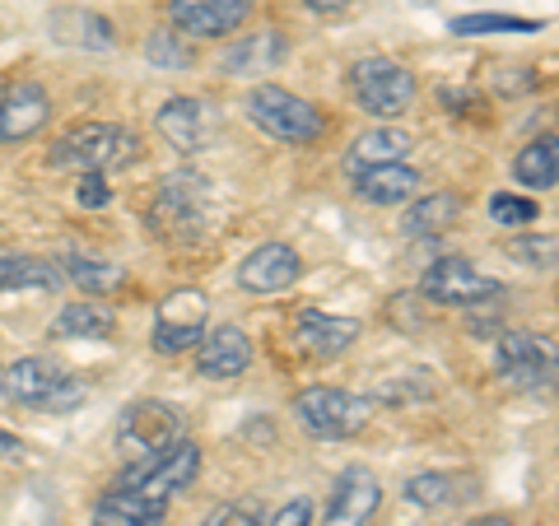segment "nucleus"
Here are the masks:
<instances>
[{"label":"nucleus","mask_w":559,"mask_h":526,"mask_svg":"<svg viewBox=\"0 0 559 526\" xmlns=\"http://www.w3.org/2000/svg\"><path fill=\"white\" fill-rule=\"evenodd\" d=\"M140 159V135L131 127H117V121H84V127L66 131L57 145H51L47 164L61 172H117L131 168Z\"/></svg>","instance_id":"f257e3e1"},{"label":"nucleus","mask_w":559,"mask_h":526,"mask_svg":"<svg viewBox=\"0 0 559 526\" xmlns=\"http://www.w3.org/2000/svg\"><path fill=\"white\" fill-rule=\"evenodd\" d=\"M248 117L257 131H266L271 140H285V145H308V140H318L326 131V112L318 103L280 89V84H257L248 94Z\"/></svg>","instance_id":"f03ea898"},{"label":"nucleus","mask_w":559,"mask_h":526,"mask_svg":"<svg viewBox=\"0 0 559 526\" xmlns=\"http://www.w3.org/2000/svg\"><path fill=\"white\" fill-rule=\"evenodd\" d=\"M0 387H5V396L14 401V406H28V410H57L61 415V410L84 401V382L70 378L57 359H43V355L20 359L5 373Z\"/></svg>","instance_id":"7ed1b4c3"},{"label":"nucleus","mask_w":559,"mask_h":526,"mask_svg":"<svg viewBox=\"0 0 559 526\" xmlns=\"http://www.w3.org/2000/svg\"><path fill=\"white\" fill-rule=\"evenodd\" d=\"M201 476V447L197 443H173L168 452H154V457H135L127 470L117 476L112 489H131V494H145V499H164L187 489L191 480Z\"/></svg>","instance_id":"20e7f679"},{"label":"nucleus","mask_w":559,"mask_h":526,"mask_svg":"<svg viewBox=\"0 0 559 526\" xmlns=\"http://www.w3.org/2000/svg\"><path fill=\"white\" fill-rule=\"evenodd\" d=\"M349 94L369 117H401L415 103V75L392 57H364L349 70Z\"/></svg>","instance_id":"39448f33"},{"label":"nucleus","mask_w":559,"mask_h":526,"mask_svg":"<svg viewBox=\"0 0 559 526\" xmlns=\"http://www.w3.org/2000/svg\"><path fill=\"white\" fill-rule=\"evenodd\" d=\"M294 415H299V425L318 438H355L364 425H369L373 406L355 392H341V387H304L294 396Z\"/></svg>","instance_id":"423d86ee"},{"label":"nucleus","mask_w":559,"mask_h":526,"mask_svg":"<svg viewBox=\"0 0 559 526\" xmlns=\"http://www.w3.org/2000/svg\"><path fill=\"white\" fill-rule=\"evenodd\" d=\"M173 443H182V415L168 406V401H135V406L121 410L117 425V447L127 457H154V452H168Z\"/></svg>","instance_id":"0eeeda50"},{"label":"nucleus","mask_w":559,"mask_h":526,"mask_svg":"<svg viewBox=\"0 0 559 526\" xmlns=\"http://www.w3.org/2000/svg\"><path fill=\"white\" fill-rule=\"evenodd\" d=\"M419 294H425L429 303H443V308H476L485 298H499L503 285L495 275H485L480 266H471L466 256H443L425 271Z\"/></svg>","instance_id":"6e6552de"},{"label":"nucleus","mask_w":559,"mask_h":526,"mask_svg":"<svg viewBox=\"0 0 559 526\" xmlns=\"http://www.w3.org/2000/svg\"><path fill=\"white\" fill-rule=\"evenodd\" d=\"M205 205H210V182L201 172H173V178H164L159 196H154L150 224L159 234H187L191 238L205 219Z\"/></svg>","instance_id":"1a4fd4ad"},{"label":"nucleus","mask_w":559,"mask_h":526,"mask_svg":"<svg viewBox=\"0 0 559 526\" xmlns=\"http://www.w3.org/2000/svg\"><path fill=\"white\" fill-rule=\"evenodd\" d=\"M210 322V298L201 289H178L159 303V318H154V349L159 355H182L205 336Z\"/></svg>","instance_id":"9d476101"},{"label":"nucleus","mask_w":559,"mask_h":526,"mask_svg":"<svg viewBox=\"0 0 559 526\" xmlns=\"http://www.w3.org/2000/svg\"><path fill=\"white\" fill-rule=\"evenodd\" d=\"M257 0H168V24L187 38H229L252 20Z\"/></svg>","instance_id":"9b49d317"},{"label":"nucleus","mask_w":559,"mask_h":526,"mask_svg":"<svg viewBox=\"0 0 559 526\" xmlns=\"http://www.w3.org/2000/svg\"><path fill=\"white\" fill-rule=\"evenodd\" d=\"M495 363H499V378H509L513 387L540 392L555 382V355L536 336H527V331H503Z\"/></svg>","instance_id":"f8f14e48"},{"label":"nucleus","mask_w":559,"mask_h":526,"mask_svg":"<svg viewBox=\"0 0 559 526\" xmlns=\"http://www.w3.org/2000/svg\"><path fill=\"white\" fill-rule=\"evenodd\" d=\"M51 121V98L38 80H14L0 89V145L38 135Z\"/></svg>","instance_id":"ddd939ff"},{"label":"nucleus","mask_w":559,"mask_h":526,"mask_svg":"<svg viewBox=\"0 0 559 526\" xmlns=\"http://www.w3.org/2000/svg\"><path fill=\"white\" fill-rule=\"evenodd\" d=\"M382 503V485L369 466H349L331 489V503L322 513V526H369V517Z\"/></svg>","instance_id":"4468645a"},{"label":"nucleus","mask_w":559,"mask_h":526,"mask_svg":"<svg viewBox=\"0 0 559 526\" xmlns=\"http://www.w3.org/2000/svg\"><path fill=\"white\" fill-rule=\"evenodd\" d=\"M299 275H304V256L294 252L289 242H261L257 252L242 256L238 285L248 294H280V289H289Z\"/></svg>","instance_id":"2eb2a0df"},{"label":"nucleus","mask_w":559,"mask_h":526,"mask_svg":"<svg viewBox=\"0 0 559 526\" xmlns=\"http://www.w3.org/2000/svg\"><path fill=\"white\" fill-rule=\"evenodd\" d=\"M201 355H197V373L201 378H215V382H229L242 378L252 368V336L242 326H215L210 336H201Z\"/></svg>","instance_id":"dca6fc26"},{"label":"nucleus","mask_w":559,"mask_h":526,"mask_svg":"<svg viewBox=\"0 0 559 526\" xmlns=\"http://www.w3.org/2000/svg\"><path fill=\"white\" fill-rule=\"evenodd\" d=\"M159 131L178 154H197L215 135V108L201 98H168L159 108Z\"/></svg>","instance_id":"f3484780"},{"label":"nucleus","mask_w":559,"mask_h":526,"mask_svg":"<svg viewBox=\"0 0 559 526\" xmlns=\"http://www.w3.org/2000/svg\"><path fill=\"white\" fill-rule=\"evenodd\" d=\"M294 340H299L304 355L336 359L359 340V322L355 318H331V312H304L299 326H294Z\"/></svg>","instance_id":"a211bd4d"},{"label":"nucleus","mask_w":559,"mask_h":526,"mask_svg":"<svg viewBox=\"0 0 559 526\" xmlns=\"http://www.w3.org/2000/svg\"><path fill=\"white\" fill-rule=\"evenodd\" d=\"M411 131L401 127H378V131H364L355 145H349L345 154V168L349 172H369V168H388V164H406L411 154Z\"/></svg>","instance_id":"6ab92c4d"},{"label":"nucleus","mask_w":559,"mask_h":526,"mask_svg":"<svg viewBox=\"0 0 559 526\" xmlns=\"http://www.w3.org/2000/svg\"><path fill=\"white\" fill-rule=\"evenodd\" d=\"M419 191V172L411 164H388V168H369L355 172V196L369 205H406Z\"/></svg>","instance_id":"aec40b11"},{"label":"nucleus","mask_w":559,"mask_h":526,"mask_svg":"<svg viewBox=\"0 0 559 526\" xmlns=\"http://www.w3.org/2000/svg\"><path fill=\"white\" fill-rule=\"evenodd\" d=\"M168 513L164 499H145L131 489H108L94 507V526H159Z\"/></svg>","instance_id":"412c9836"},{"label":"nucleus","mask_w":559,"mask_h":526,"mask_svg":"<svg viewBox=\"0 0 559 526\" xmlns=\"http://www.w3.org/2000/svg\"><path fill=\"white\" fill-rule=\"evenodd\" d=\"M285 57H289V43L280 38V33H252V38L229 47L224 70H229V75H266V70H275Z\"/></svg>","instance_id":"4be33fe9"},{"label":"nucleus","mask_w":559,"mask_h":526,"mask_svg":"<svg viewBox=\"0 0 559 526\" xmlns=\"http://www.w3.org/2000/svg\"><path fill=\"white\" fill-rule=\"evenodd\" d=\"M112 331H117V318L98 298L94 303H66L61 318L51 322V336H61V340H108Z\"/></svg>","instance_id":"5701e85b"},{"label":"nucleus","mask_w":559,"mask_h":526,"mask_svg":"<svg viewBox=\"0 0 559 526\" xmlns=\"http://www.w3.org/2000/svg\"><path fill=\"white\" fill-rule=\"evenodd\" d=\"M457 219H462V196H457V191H429V196H419V201L406 210L401 229H406L411 238H425V234L452 229Z\"/></svg>","instance_id":"b1692460"},{"label":"nucleus","mask_w":559,"mask_h":526,"mask_svg":"<svg viewBox=\"0 0 559 526\" xmlns=\"http://www.w3.org/2000/svg\"><path fill=\"white\" fill-rule=\"evenodd\" d=\"M57 285H61V271L51 266V261L0 252V294H20V289H57Z\"/></svg>","instance_id":"393cba45"},{"label":"nucleus","mask_w":559,"mask_h":526,"mask_svg":"<svg viewBox=\"0 0 559 526\" xmlns=\"http://www.w3.org/2000/svg\"><path fill=\"white\" fill-rule=\"evenodd\" d=\"M513 172H518V182H522V187H532V191H550V187L559 182V140H555V135L532 140V145L518 154Z\"/></svg>","instance_id":"a878e982"},{"label":"nucleus","mask_w":559,"mask_h":526,"mask_svg":"<svg viewBox=\"0 0 559 526\" xmlns=\"http://www.w3.org/2000/svg\"><path fill=\"white\" fill-rule=\"evenodd\" d=\"M66 275L94 298H108L127 285V271L112 266V261H98V256H66Z\"/></svg>","instance_id":"bb28decb"},{"label":"nucleus","mask_w":559,"mask_h":526,"mask_svg":"<svg viewBox=\"0 0 559 526\" xmlns=\"http://www.w3.org/2000/svg\"><path fill=\"white\" fill-rule=\"evenodd\" d=\"M555 252H559L555 234H532V238L509 242V256L522 261V266H532V271H555Z\"/></svg>","instance_id":"cd10ccee"},{"label":"nucleus","mask_w":559,"mask_h":526,"mask_svg":"<svg viewBox=\"0 0 559 526\" xmlns=\"http://www.w3.org/2000/svg\"><path fill=\"white\" fill-rule=\"evenodd\" d=\"M536 20H513V14H462L452 20V33H536Z\"/></svg>","instance_id":"c85d7f7f"},{"label":"nucleus","mask_w":559,"mask_h":526,"mask_svg":"<svg viewBox=\"0 0 559 526\" xmlns=\"http://www.w3.org/2000/svg\"><path fill=\"white\" fill-rule=\"evenodd\" d=\"M489 215H495V224H503V229H527V224H536L540 205L513 196V191H499V196L489 201Z\"/></svg>","instance_id":"c756f323"},{"label":"nucleus","mask_w":559,"mask_h":526,"mask_svg":"<svg viewBox=\"0 0 559 526\" xmlns=\"http://www.w3.org/2000/svg\"><path fill=\"white\" fill-rule=\"evenodd\" d=\"M406 494L419 507H448L452 499H457V494H452V476H415L406 485Z\"/></svg>","instance_id":"7c9ffc66"},{"label":"nucleus","mask_w":559,"mask_h":526,"mask_svg":"<svg viewBox=\"0 0 559 526\" xmlns=\"http://www.w3.org/2000/svg\"><path fill=\"white\" fill-rule=\"evenodd\" d=\"M201 526H266V513H261L257 499H238V503H224L215 507Z\"/></svg>","instance_id":"2f4dec72"},{"label":"nucleus","mask_w":559,"mask_h":526,"mask_svg":"<svg viewBox=\"0 0 559 526\" xmlns=\"http://www.w3.org/2000/svg\"><path fill=\"white\" fill-rule=\"evenodd\" d=\"M145 51H150V61H154V65H173V70L191 65V51H187V47H178V38H168V33H154Z\"/></svg>","instance_id":"473e14b6"},{"label":"nucleus","mask_w":559,"mask_h":526,"mask_svg":"<svg viewBox=\"0 0 559 526\" xmlns=\"http://www.w3.org/2000/svg\"><path fill=\"white\" fill-rule=\"evenodd\" d=\"M308 522H312V503L308 499H294V503L280 507V513L266 526H308Z\"/></svg>","instance_id":"72a5a7b5"},{"label":"nucleus","mask_w":559,"mask_h":526,"mask_svg":"<svg viewBox=\"0 0 559 526\" xmlns=\"http://www.w3.org/2000/svg\"><path fill=\"white\" fill-rule=\"evenodd\" d=\"M108 201H112L108 182H103L98 172H84V178H80V205H108Z\"/></svg>","instance_id":"f704fd0d"},{"label":"nucleus","mask_w":559,"mask_h":526,"mask_svg":"<svg viewBox=\"0 0 559 526\" xmlns=\"http://www.w3.org/2000/svg\"><path fill=\"white\" fill-rule=\"evenodd\" d=\"M304 5H308L312 14H341V10L349 5V0H304Z\"/></svg>","instance_id":"c9c22d12"},{"label":"nucleus","mask_w":559,"mask_h":526,"mask_svg":"<svg viewBox=\"0 0 559 526\" xmlns=\"http://www.w3.org/2000/svg\"><path fill=\"white\" fill-rule=\"evenodd\" d=\"M20 438H14V433H5V429H0V457H20Z\"/></svg>","instance_id":"e433bc0d"},{"label":"nucleus","mask_w":559,"mask_h":526,"mask_svg":"<svg viewBox=\"0 0 559 526\" xmlns=\"http://www.w3.org/2000/svg\"><path fill=\"white\" fill-rule=\"evenodd\" d=\"M471 526H513V522H509V517H476Z\"/></svg>","instance_id":"4c0bfd02"}]
</instances>
